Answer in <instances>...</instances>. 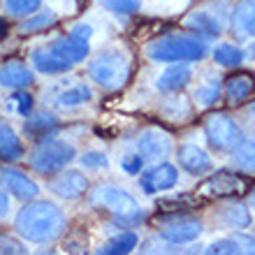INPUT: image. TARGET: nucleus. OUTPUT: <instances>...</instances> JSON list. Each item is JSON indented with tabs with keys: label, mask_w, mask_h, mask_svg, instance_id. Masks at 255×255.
I'll return each mask as SVG.
<instances>
[{
	"label": "nucleus",
	"mask_w": 255,
	"mask_h": 255,
	"mask_svg": "<svg viewBox=\"0 0 255 255\" xmlns=\"http://www.w3.org/2000/svg\"><path fill=\"white\" fill-rule=\"evenodd\" d=\"M221 98H223V84L218 77H211V74L204 81H200L197 88L193 91V102L197 107H204V109L214 107Z\"/></svg>",
	"instance_id": "obj_24"
},
{
	"label": "nucleus",
	"mask_w": 255,
	"mask_h": 255,
	"mask_svg": "<svg viewBox=\"0 0 255 255\" xmlns=\"http://www.w3.org/2000/svg\"><path fill=\"white\" fill-rule=\"evenodd\" d=\"M0 253H7V255H19V253H26V246L16 239H12L9 235H2L0 237Z\"/></svg>",
	"instance_id": "obj_38"
},
{
	"label": "nucleus",
	"mask_w": 255,
	"mask_h": 255,
	"mask_svg": "<svg viewBox=\"0 0 255 255\" xmlns=\"http://www.w3.org/2000/svg\"><path fill=\"white\" fill-rule=\"evenodd\" d=\"M88 179L86 174H81L77 169H61V172H56L54 179H49L47 188L56 195V197H61V200H79L81 195L88 193Z\"/></svg>",
	"instance_id": "obj_11"
},
{
	"label": "nucleus",
	"mask_w": 255,
	"mask_h": 255,
	"mask_svg": "<svg viewBox=\"0 0 255 255\" xmlns=\"http://www.w3.org/2000/svg\"><path fill=\"white\" fill-rule=\"evenodd\" d=\"M176 162L183 172H188L193 176H202L214 169V160L211 155L197 144H181L176 148Z\"/></svg>",
	"instance_id": "obj_15"
},
{
	"label": "nucleus",
	"mask_w": 255,
	"mask_h": 255,
	"mask_svg": "<svg viewBox=\"0 0 255 255\" xmlns=\"http://www.w3.org/2000/svg\"><path fill=\"white\" fill-rule=\"evenodd\" d=\"M102 5H105V9H107V12L128 16V14H134L137 9H139L141 0H102Z\"/></svg>",
	"instance_id": "obj_34"
},
{
	"label": "nucleus",
	"mask_w": 255,
	"mask_h": 255,
	"mask_svg": "<svg viewBox=\"0 0 255 255\" xmlns=\"http://www.w3.org/2000/svg\"><path fill=\"white\" fill-rule=\"evenodd\" d=\"M56 21H58V14H56L54 9H37L35 14H30V16H26V19L21 21L19 33L21 35L42 33V30H47V28L56 26Z\"/></svg>",
	"instance_id": "obj_28"
},
{
	"label": "nucleus",
	"mask_w": 255,
	"mask_h": 255,
	"mask_svg": "<svg viewBox=\"0 0 255 255\" xmlns=\"http://www.w3.org/2000/svg\"><path fill=\"white\" fill-rule=\"evenodd\" d=\"M7 33V26H5V21H0V37H5Z\"/></svg>",
	"instance_id": "obj_40"
},
{
	"label": "nucleus",
	"mask_w": 255,
	"mask_h": 255,
	"mask_svg": "<svg viewBox=\"0 0 255 255\" xmlns=\"http://www.w3.org/2000/svg\"><path fill=\"white\" fill-rule=\"evenodd\" d=\"M7 214H9V197H7V190L0 186V221L7 218Z\"/></svg>",
	"instance_id": "obj_39"
},
{
	"label": "nucleus",
	"mask_w": 255,
	"mask_h": 255,
	"mask_svg": "<svg viewBox=\"0 0 255 255\" xmlns=\"http://www.w3.org/2000/svg\"><path fill=\"white\" fill-rule=\"evenodd\" d=\"M91 33H93V28L91 26H86V23H77L67 35L56 37V40L51 42V49H54L61 58H65L67 63H72V65L74 63L86 61L88 51H91V44H88Z\"/></svg>",
	"instance_id": "obj_7"
},
{
	"label": "nucleus",
	"mask_w": 255,
	"mask_h": 255,
	"mask_svg": "<svg viewBox=\"0 0 255 255\" xmlns=\"http://www.w3.org/2000/svg\"><path fill=\"white\" fill-rule=\"evenodd\" d=\"M255 88V79L246 72L232 74L225 79V86H223V95H225V102L228 105H242L244 100H249L251 93Z\"/></svg>",
	"instance_id": "obj_20"
},
{
	"label": "nucleus",
	"mask_w": 255,
	"mask_h": 255,
	"mask_svg": "<svg viewBox=\"0 0 255 255\" xmlns=\"http://www.w3.org/2000/svg\"><path fill=\"white\" fill-rule=\"evenodd\" d=\"M223 218H225V223H228L230 228H235V230H249L251 223H253V216H251L249 207L244 202H235V204L225 207Z\"/></svg>",
	"instance_id": "obj_31"
},
{
	"label": "nucleus",
	"mask_w": 255,
	"mask_h": 255,
	"mask_svg": "<svg viewBox=\"0 0 255 255\" xmlns=\"http://www.w3.org/2000/svg\"><path fill=\"white\" fill-rule=\"evenodd\" d=\"M207 54L209 44L193 33H169L146 44V56L153 63H197Z\"/></svg>",
	"instance_id": "obj_3"
},
{
	"label": "nucleus",
	"mask_w": 255,
	"mask_h": 255,
	"mask_svg": "<svg viewBox=\"0 0 255 255\" xmlns=\"http://www.w3.org/2000/svg\"><path fill=\"white\" fill-rule=\"evenodd\" d=\"M179 251H183V249H179L176 244L165 242L160 235L155 237V239H146V242L141 244V253H179Z\"/></svg>",
	"instance_id": "obj_35"
},
{
	"label": "nucleus",
	"mask_w": 255,
	"mask_h": 255,
	"mask_svg": "<svg viewBox=\"0 0 255 255\" xmlns=\"http://www.w3.org/2000/svg\"><path fill=\"white\" fill-rule=\"evenodd\" d=\"M79 162L86 169H107L109 158L102 153V151H88V153H84L79 158Z\"/></svg>",
	"instance_id": "obj_37"
},
{
	"label": "nucleus",
	"mask_w": 255,
	"mask_h": 255,
	"mask_svg": "<svg viewBox=\"0 0 255 255\" xmlns=\"http://www.w3.org/2000/svg\"><path fill=\"white\" fill-rule=\"evenodd\" d=\"M232 162L239 172L255 174V132L244 137L242 144L232 151Z\"/></svg>",
	"instance_id": "obj_27"
},
{
	"label": "nucleus",
	"mask_w": 255,
	"mask_h": 255,
	"mask_svg": "<svg viewBox=\"0 0 255 255\" xmlns=\"http://www.w3.org/2000/svg\"><path fill=\"white\" fill-rule=\"evenodd\" d=\"M91 98H93V93H91L88 84L74 81V84L65 86L63 91H58L54 95V105L58 109H74V107H79V105H86Z\"/></svg>",
	"instance_id": "obj_22"
},
{
	"label": "nucleus",
	"mask_w": 255,
	"mask_h": 255,
	"mask_svg": "<svg viewBox=\"0 0 255 255\" xmlns=\"http://www.w3.org/2000/svg\"><path fill=\"white\" fill-rule=\"evenodd\" d=\"M0 186L12 195V197H16L19 202H30L40 193L37 183H35L30 176L23 174L21 169H14L12 162H9V165H0Z\"/></svg>",
	"instance_id": "obj_12"
},
{
	"label": "nucleus",
	"mask_w": 255,
	"mask_h": 255,
	"mask_svg": "<svg viewBox=\"0 0 255 255\" xmlns=\"http://www.w3.org/2000/svg\"><path fill=\"white\" fill-rule=\"evenodd\" d=\"M253 239H255V235H253Z\"/></svg>",
	"instance_id": "obj_43"
},
{
	"label": "nucleus",
	"mask_w": 255,
	"mask_h": 255,
	"mask_svg": "<svg viewBox=\"0 0 255 255\" xmlns=\"http://www.w3.org/2000/svg\"><path fill=\"white\" fill-rule=\"evenodd\" d=\"M137 244H139L137 232H132V230H123V232H119L116 237H112V239H107V242L102 244L100 249H98V253L126 255V253H132V251L137 249Z\"/></svg>",
	"instance_id": "obj_26"
},
{
	"label": "nucleus",
	"mask_w": 255,
	"mask_h": 255,
	"mask_svg": "<svg viewBox=\"0 0 255 255\" xmlns=\"http://www.w3.org/2000/svg\"><path fill=\"white\" fill-rule=\"evenodd\" d=\"M23 158V144L9 123L0 121V162H16Z\"/></svg>",
	"instance_id": "obj_23"
},
{
	"label": "nucleus",
	"mask_w": 255,
	"mask_h": 255,
	"mask_svg": "<svg viewBox=\"0 0 255 255\" xmlns=\"http://www.w3.org/2000/svg\"><path fill=\"white\" fill-rule=\"evenodd\" d=\"M193 67L190 63H169L155 79V88L165 95H172V93H181L183 88L190 86L193 81Z\"/></svg>",
	"instance_id": "obj_14"
},
{
	"label": "nucleus",
	"mask_w": 255,
	"mask_h": 255,
	"mask_svg": "<svg viewBox=\"0 0 255 255\" xmlns=\"http://www.w3.org/2000/svg\"><path fill=\"white\" fill-rule=\"evenodd\" d=\"M91 204L98 209H105L112 214V223L121 230H134L139 228L146 214L139 207V202L134 200L132 195L126 188L116 186V183H100L95 186L93 193L88 195Z\"/></svg>",
	"instance_id": "obj_2"
},
{
	"label": "nucleus",
	"mask_w": 255,
	"mask_h": 255,
	"mask_svg": "<svg viewBox=\"0 0 255 255\" xmlns=\"http://www.w3.org/2000/svg\"><path fill=\"white\" fill-rule=\"evenodd\" d=\"M30 121H26V132L33 137V139H42V137H47L49 130H54L58 126L54 114H49V112H35L33 116H28Z\"/></svg>",
	"instance_id": "obj_30"
},
{
	"label": "nucleus",
	"mask_w": 255,
	"mask_h": 255,
	"mask_svg": "<svg viewBox=\"0 0 255 255\" xmlns=\"http://www.w3.org/2000/svg\"><path fill=\"white\" fill-rule=\"evenodd\" d=\"M35 84V72L26 63L21 61H7L5 65H0V86L12 88V91H21Z\"/></svg>",
	"instance_id": "obj_17"
},
{
	"label": "nucleus",
	"mask_w": 255,
	"mask_h": 255,
	"mask_svg": "<svg viewBox=\"0 0 255 255\" xmlns=\"http://www.w3.org/2000/svg\"><path fill=\"white\" fill-rule=\"evenodd\" d=\"M172 148H174L172 137L160 128H146L137 137V151L146 160H165L172 153Z\"/></svg>",
	"instance_id": "obj_13"
},
{
	"label": "nucleus",
	"mask_w": 255,
	"mask_h": 255,
	"mask_svg": "<svg viewBox=\"0 0 255 255\" xmlns=\"http://www.w3.org/2000/svg\"><path fill=\"white\" fill-rule=\"evenodd\" d=\"M249 114H251V116H253V119H255V105H253V107H249Z\"/></svg>",
	"instance_id": "obj_42"
},
{
	"label": "nucleus",
	"mask_w": 255,
	"mask_h": 255,
	"mask_svg": "<svg viewBox=\"0 0 255 255\" xmlns=\"http://www.w3.org/2000/svg\"><path fill=\"white\" fill-rule=\"evenodd\" d=\"M251 207L255 209V188H253V193H251Z\"/></svg>",
	"instance_id": "obj_41"
},
{
	"label": "nucleus",
	"mask_w": 255,
	"mask_h": 255,
	"mask_svg": "<svg viewBox=\"0 0 255 255\" xmlns=\"http://www.w3.org/2000/svg\"><path fill=\"white\" fill-rule=\"evenodd\" d=\"M244 190L242 179L232 172H216L200 186V193L204 195H216V197H228V195H237Z\"/></svg>",
	"instance_id": "obj_18"
},
{
	"label": "nucleus",
	"mask_w": 255,
	"mask_h": 255,
	"mask_svg": "<svg viewBox=\"0 0 255 255\" xmlns=\"http://www.w3.org/2000/svg\"><path fill=\"white\" fill-rule=\"evenodd\" d=\"M30 63H33V67L37 72L47 74V77L49 74H63L72 67V63H67L65 58H61L51 47L33 49V51H30Z\"/></svg>",
	"instance_id": "obj_19"
},
{
	"label": "nucleus",
	"mask_w": 255,
	"mask_h": 255,
	"mask_svg": "<svg viewBox=\"0 0 255 255\" xmlns=\"http://www.w3.org/2000/svg\"><path fill=\"white\" fill-rule=\"evenodd\" d=\"M214 63L221 67H239L246 61V51L239 44H218L214 49Z\"/></svg>",
	"instance_id": "obj_29"
},
{
	"label": "nucleus",
	"mask_w": 255,
	"mask_h": 255,
	"mask_svg": "<svg viewBox=\"0 0 255 255\" xmlns=\"http://www.w3.org/2000/svg\"><path fill=\"white\" fill-rule=\"evenodd\" d=\"M202 130H204L207 144L218 153H232L244 139L242 126L232 116L223 114V112L209 114L204 119V123H202Z\"/></svg>",
	"instance_id": "obj_6"
},
{
	"label": "nucleus",
	"mask_w": 255,
	"mask_h": 255,
	"mask_svg": "<svg viewBox=\"0 0 255 255\" xmlns=\"http://www.w3.org/2000/svg\"><path fill=\"white\" fill-rule=\"evenodd\" d=\"M204 253H218V255H239V253H255V239L246 235H232L225 239H216L209 244Z\"/></svg>",
	"instance_id": "obj_21"
},
{
	"label": "nucleus",
	"mask_w": 255,
	"mask_h": 255,
	"mask_svg": "<svg viewBox=\"0 0 255 255\" xmlns=\"http://www.w3.org/2000/svg\"><path fill=\"white\" fill-rule=\"evenodd\" d=\"M91 81H95L102 91H119L130 81L132 74V58L126 49L107 47L91 58L86 67Z\"/></svg>",
	"instance_id": "obj_4"
},
{
	"label": "nucleus",
	"mask_w": 255,
	"mask_h": 255,
	"mask_svg": "<svg viewBox=\"0 0 255 255\" xmlns=\"http://www.w3.org/2000/svg\"><path fill=\"white\" fill-rule=\"evenodd\" d=\"M14 230L30 244H51L65 232V214L49 200H30L14 218Z\"/></svg>",
	"instance_id": "obj_1"
},
{
	"label": "nucleus",
	"mask_w": 255,
	"mask_h": 255,
	"mask_svg": "<svg viewBox=\"0 0 255 255\" xmlns=\"http://www.w3.org/2000/svg\"><path fill=\"white\" fill-rule=\"evenodd\" d=\"M77 158V151L67 139H58V137H42L37 141V146L30 151V169L37 174H56L65 169L70 162Z\"/></svg>",
	"instance_id": "obj_5"
},
{
	"label": "nucleus",
	"mask_w": 255,
	"mask_h": 255,
	"mask_svg": "<svg viewBox=\"0 0 255 255\" xmlns=\"http://www.w3.org/2000/svg\"><path fill=\"white\" fill-rule=\"evenodd\" d=\"M230 26L237 40H255V0H239L232 7Z\"/></svg>",
	"instance_id": "obj_16"
},
{
	"label": "nucleus",
	"mask_w": 255,
	"mask_h": 255,
	"mask_svg": "<svg viewBox=\"0 0 255 255\" xmlns=\"http://www.w3.org/2000/svg\"><path fill=\"white\" fill-rule=\"evenodd\" d=\"M144 162H146V158L137 151V153H126L121 158V169L126 172V174L134 176V174H141V169H144Z\"/></svg>",
	"instance_id": "obj_36"
},
{
	"label": "nucleus",
	"mask_w": 255,
	"mask_h": 255,
	"mask_svg": "<svg viewBox=\"0 0 255 255\" xmlns=\"http://www.w3.org/2000/svg\"><path fill=\"white\" fill-rule=\"evenodd\" d=\"M183 26L202 40H216L225 33V14L221 9H209V5H204L186 14Z\"/></svg>",
	"instance_id": "obj_8"
},
{
	"label": "nucleus",
	"mask_w": 255,
	"mask_h": 255,
	"mask_svg": "<svg viewBox=\"0 0 255 255\" xmlns=\"http://www.w3.org/2000/svg\"><path fill=\"white\" fill-rule=\"evenodd\" d=\"M160 112L167 116L169 121L186 123V121H190V116H193V105H190V100L186 95L172 93L167 100L160 105Z\"/></svg>",
	"instance_id": "obj_25"
},
{
	"label": "nucleus",
	"mask_w": 255,
	"mask_h": 255,
	"mask_svg": "<svg viewBox=\"0 0 255 255\" xmlns=\"http://www.w3.org/2000/svg\"><path fill=\"white\" fill-rule=\"evenodd\" d=\"M7 109L9 112H14V114H19V116H30L33 114V98L21 88V91H16V93L9 98V102H7Z\"/></svg>",
	"instance_id": "obj_33"
},
{
	"label": "nucleus",
	"mask_w": 255,
	"mask_h": 255,
	"mask_svg": "<svg viewBox=\"0 0 255 255\" xmlns=\"http://www.w3.org/2000/svg\"><path fill=\"white\" fill-rule=\"evenodd\" d=\"M202 232H204V225L200 218H193V216H167L162 218V228L158 230V235L165 242L176 244V246L200 239Z\"/></svg>",
	"instance_id": "obj_9"
},
{
	"label": "nucleus",
	"mask_w": 255,
	"mask_h": 255,
	"mask_svg": "<svg viewBox=\"0 0 255 255\" xmlns=\"http://www.w3.org/2000/svg\"><path fill=\"white\" fill-rule=\"evenodd\" d=\"M176 183H179V169L172 162H158L153 167L144 169L139 176V190L146 195L172 190Z\"/></svg>",
	"instance_id": "obj_10"
},
{
	"label": "nucleus",
	"mask_w": 255,
	"mask_h": 255,
	"mask_svg": "<svg viewBox=\"0 0 255 255\" xmlns=\"http://www.w3.org/2000/svg\"><path fill=\"white\" fill-rule=\"evenodd\" d=\"M42 7V0H7L5 9L9 16H16V19H26L30 14H35Z\"/></svg>",
	"instance_id": "obj_32"
}]
</instances>
